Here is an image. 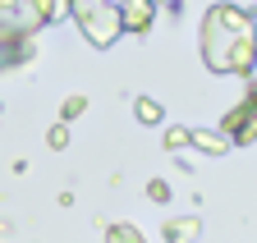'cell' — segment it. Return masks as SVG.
Instances as JSON below:
<instances>
[{"mask_svg": "<svg viewBox=\"0 0 257 243\" xmlns=\"http://www.w3.org/2000/svg\"><path fill=\"white\" fill-rule=\"evenodd\" d=\"M193 147L207 151V156H220V151H230V138H225L220 129H216V133H211V129H193Z\"/></svg>", "mask_w": 257, "mask_h": 243, "instance_id": "cell-8", "label": "cell"}, {"mask_svg": "<svg viewBox=\"0 0 257 243\" xmlns=\"http://www.w3.org/2000/svg\"><path fill=\"white\" fill-rule=\"evenodd\" d=\"M37 42L28 28H0V69H19L23 60H32Z\"/></svg>", "mask_w": 257, "mask_h": 243, "instance_id": "cell-4", "label": "cell"}, {"mask_svg": "<svg viewBox=\"0 0 257 243\" xmlns=\"http://www.w3.org/2000/svg\"><path fill=\"white\" fill-rule=\"evenodd\" d=\"M74 14V0H28V23H60Z\"/></svg>", "mask_w": 257, "mask_h": 243, "instance_id": "cell-6", "label": "cell"}, {"mask_svg": "<svg viewBox=\"0 0 257 243\" xmlns=\"http://www.w3.org/2000/svg\"><path fill=\"white\" fill-rule=\"evenodd\" d=\"M252 19H257V14H252Z\"/></svg>", "mask_w": 257, "mask_h": 243, "instance_id": "cell-17", "label": "cell"}, {"mask_svg": "<svg viewBox=\"0 0 257 243\" xmlns=\"http://www.w3.org/2000/svg\"><path fill=\"white\" fill-rule=\"evenodd\" d=\"M184 147H193V129H184V124L166 129V151H184Z\"/></svg>", "mask_w": 257, "mask_h": 243, "instance_id": "cell-10", "label": "cell"}, {"mask_svg": "<svg viewBox=\"0 0 257 243\" xmlns=\"http://www.w3.org/2000/svg\"><path fill=\"white\" fill-rule=\"evenodd\" d=\"M134 115H138V124H161V115H166V110H161L156 97H138L134 101Z\"/></svg>", "mask_w": 257, "mask_h": 243, "instance_id": "cell-9", "label": "cell"}, {"mask_svg": "<svg viewBox=\"0 0 257 243\" xmlns=\"http://www.w3.org/2000/svg\"><path fill=\"white\" fill-rule=\"evenodd\" d=\"M166 243H198V234H202V220L198 216H175V220H166Z\"/></svg>", "mask_w": 257, "mask_h": 243, "instance_id": "cell-7", "label": "cell"}, {"mask_svg": "<svg viewBox=\"0 0 257 243\" xmlns=\"http://www.w3.org/2000/svg\"><path fill=\"white\" fill-rule=\"evenodd\" d=\"M220 133L230 138V147H248V142H257V106H252V101H239L230 115L220 119Z\"/></svg>", "mask_w": 257, "mask_h": 243, "instance_id": "cell-3", "label": "cell"}, {"mask_svg": "<svg viewBox=\"0 0 257 243\" xmlns=\"http://www.w3.org/2000/svg\"><path fill=\"white\" fill-rule=\"evenodd\" d=\"M243 101H252V106H257V83H248V92H243Z\"/></svg>", "mask_w": 257, "mask_h": 243, "instance_id": "cell-15", "label": "cell"}, {"mask_svg": "<svg viewBox=\"0 0 257 243\" xmlns=\"http://www.w3.org/2000/svg\"><path fill=\"white\" fill-rule=\"evenodd\" d=\"M83 110H87V97H78V92H74V97H64V106H60V119L69 124V119H78Z\"/></svg>", "mask_w": 257, "mask_h": 243, "instance_id": "cell-12", "label": "cell"}, {"mask_svg": "<svg viewBox=\"0 0 257 243\" xmlns=\"http://www.w3.org/2000/svg\"><path fill=\"white\" fill-rule=\"evenodd\" d=\"M119 23L124 33L147 37V28L156 23V0H119Z\"/></svg>", "mask_w": 257, "mask_h": 243, "instance_id": "cell-5", "label": "cell"}, {"mask_svg": "<svg viewBox=\"0 0 257 243\" xmlns=\"http://www.w3.org/2000/svg\"><path fill=\"white\" fill-rule=\"evenodd\" d=\"M46 142H51V151H64V147H69V124H64V119H60V124H51Z\"/></svg>", "mask_w": 257, "mask_h": 243, "instance_id": "cell-13", "label": "cell"}, {"mask_svg": "<svg viewBox=\"0 0 257 243\" xmlns=\"http://www.w3.org/2000/svg\"><path fill=\"white\" fill-rule=\"evenodd\" d=\"M156 5H161V0H156ZM166 5H170V0H166Z\"/></svg>", "mask_w": 257, "mask_h": 243, "instance_id": "cell-16", "label": "cell"}, {"mask_svg": "<svg viewBox=\"0 0 257 243\" xmlns=\"http://www.w3.org/2000/svg\"><path fill=\"white\" fill-rule=\"evenodd\" d=\"M198 42H202V65L211 74L248 78L257 69V19L239 5H211Z\"/></svg>", "mask_w": 257, "mask_h": 243, "instance_id": "cell-1", "label": "cell"}, {"mask_svg": "<svg viewBox=\"0 0 257 243\" xmlns=\"http://www.w3.org/2000/svg\"><path fill=\"white\" fill-rule=\"evenodd\" d=\"M74 23L83 28V37H87L96 51L115 46L119 33H124V23H119V5H110V0H74Z\"/></svg>", "mask_w": 257, "mask_h": 243, "instance_id": "cell-2", "label": "cell"}, {"mask_svg": "<svg viewBox=\"0 0 257 243\" xmlns=\"http://www.w3.org/2000/svg\"><path fill=\"white\" fill-rule=\"evenodd\" d=\"M106 243H147V238H143L134 225H110V229H106Z\"/></svg>", "mask_w": 257, "mask_h": 243, "instance_id": "cell-11", "label": "cell"}, {"mask_svg": "<svg viewBox=\"0 0 257 243\" xmlns=\"http://www.w3.org/2000/svg\"><path fill=\"white\" fill-rule=\"evenodd\" d=\"M147 197L152 202H170V184H166V179H152V184H147Z\"/></svg>", "mask_w": 257, "mask_h": 243, "instance_id": "cell-14", "label": "cell"}]
</instances>
